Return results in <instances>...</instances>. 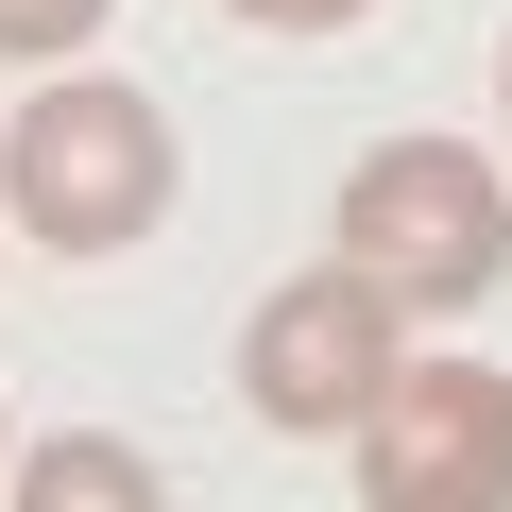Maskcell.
<instances>
[{
  "instance_id": "7",
  "label": "cell",
  "mask_w": 512,
  "mask_h": 512,
  "mask_svg": "<svg viewBox=\"0 0 512 512\" xmlns=\"http://www.w3.org/2000/svg\"><path fill=\"white\" fill-rule=\"evenodd\" d=\"M222 18H256V35H359L376 0H222Z\"/></svg>"
},
{
  "instance_id": "4",
  "label": "cell",
  "mask_w": 512,
  "mask_h": 512,
  "mask_svg": "<svg viewBox=\"0 0 512 512\" xmlns=\"http://www.w3.org/2000/svg\"><path fill=\"white\" fill-rule=\"evenodd\" d=\"M342 461H359V512H512V376L410 359L342 427Z\"/></svg>"
},
{
  "instance_id": "5",
  "label": "cell",
  "mask_w": 512,
  "mask_h": 512,
  "mask_svg": "<svg viewBox=\"0 0 512 512\" xmlns=\"http://www.w3.org/2000/svg\"><path fill=\"white\" fill-rule=\"evenodd\" d=\"M18 512H171V478H154L120 427H52V444L18 461Z\"/></svg>"
},
{
  "instance_id": "9",
  "label": "cell",
  "mask_w": 512,
  "mask_h": 512,
  "mask_svg": "<svg viewBox=\"0 0 512 512\" xmlns=\"http://www.w3.org/2000/svg\"><path fill=\"white\" fill-rule=\"evenodd\" d=\"M0 427H18V410H0Z\"/></svg>"
},
{
  "instance_id": "3",
  "label": "cell",
  "mask_w": 512,
  "mask_h": 512,
  "mask_svg": "<svg viewBox=\"0 0 512 512\" xmlns=\"http://www.w3.org/2000/svg\"><path fill=\"white\" fill-rule=\"evenodd\" d=\"M393 291L359 274V256H325V274H291V291H256V325H239V393H256V427H308V444H342L410 359H393Z\"/></svg>"
},
{
  "instance_id": "2",
  "label": "cell",
  "mask_w": 512,
  "mask_h": 512,
  "mask_svg": "<svg viewBox=\"0 0 512 512\" xmlns=\"http://www.w3.org/2000/svg\"><path fill=\"white\" fill-rule=\"evenodd\" d=\"M342 256L393 308H478L512 274V171L461 154V137H376L342 171Z\"/></svg>"
},
{
  "instance_id": "8",
  "label": "cell",
  "mask_w": 512,
  "mask_h": 512,
  "mask_svg": "<svg viewBox=\"0 0 512 512\" xmlns=\"http://www.w3.org/2000/svg\"><path fill=\"white\" fill-rule=\"evenodd\" d=\"M495 103H512V52H495Z\"/></svg>"
},
{
  "instance_id": "1",
  "label": "cell",
  "mask_w": 512,
  "mask_h": 512,
  "mask_svg": "<svg viewBox=\"0 0 512 512\" xmlns=\"http://www.w3.org/2000/svg\"><path fill=\"white\" fill-rule=\"evenodd\" d=\"M188 154H171V103L120 86V69H52L18 120H0V222L35 256H137L171 222Z\"/></svg>"
},
{
  "instance_id": "6",
  "label": "cell",
  "mask_w": 512,
  "mask_h": 512,
  "mask_svg": "<svg viewBox=\"0 0 512 512\" xmlns=\"http://www.w3.org/2000/svg\"><path fill=\"white\" fill-rule=\"evenodd\" d=\"M103 18H120V0H0V52H18V69H69Z\"/></svg>"
}]
</instances>
